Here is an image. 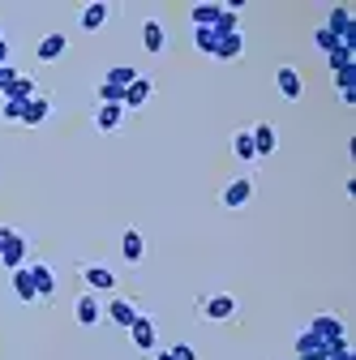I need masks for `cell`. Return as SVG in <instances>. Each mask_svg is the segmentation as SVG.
I'll use <instances>...</instances> for the list:
<instances>
[{
	"label": "cell",
	"instance_id": "cell-10",
	"mask_svg": "<svg viewBox=\"0 0 356 360\" xmlns=\"http://www.w3.org/2000/svg\"><path fill=\"white\" fill-rule=\"evenodd\" d=\"M73 313H77V326H99L103 304H99V296H95V292H82V296H77V304H73Z\"/></svg>",
	"mask_w": 356,
	"mask_h": 360
},
{
	"label": "cell",
	"instance_id": "cell-9",
	"mask_svg": "<svg viewBox=\"0 0 356 360\" xmlns=\"http://www.w3.org/2000/svg\"><path fill=\"white\" fill-rule=\"evenodd\" d=\"M275 86H279V95H284L288 103H296V99L305 95V82H300V69H292V65H279V73H275Z\"/></svg>",
	"mask_w": 356,
	"mask_h": 360
},
{
	"label": "cell",
	"instance_id": "cell-2",
	"mask_svg": "<svg viewBox=\"0 0 356 360\" xmlns=\"http://www.w3.org/2000/svg\"><path fill=\"white\" fill-rule=\"evenodd\" d=\"M129 339H133V347H138V352H155L159 347V326H155L151 313H138V318H133Z\"/></svg>",
	"mask_w": 356,
	"mask_h": 360
},
{
	"label": "cell",
	"instance_id": "cell-19",
	"mask_svg": "<svg viewBox=\"0 0 356 360\" xmlns=\"http://www.w3.org/2000/svg\"><path fill=\"white\" fill-rule=\"evenodd\" d=\"M48 116H52V95H43V90H39V95L26 103V116H22V124H43Z\"/></svg>",
	"mask_w": 356,
	"mask_h": 360
},
{
	"label": "cell",
	"instance_id": "cell-13",
	"mask_svg": "<svg viewBox=\"0 0 356 360\" xmlns=\"http://www.w3.org/2000/svg\"><path fill=\"white\" fill-rule=\"evenodd\" d=\"M249 138H253V155L262 159V155H275V146H279V133H275V124H253L249 129Z\"/></svg>",
	"mask_w": 356,
	"mask_h": 360
},
{
	"label": "cell",
	"instance_id": "cell-20",
	"mask_svg": "<svg viewBox=\"0 0 356 360\" xmlns=\"http://www.w3.org/2000/svg\"><path fill=\"white\" fill-rule=\"evenodd\" d=\"M13 275V296L22 300V304H34L39 300V292H34V279H30V270L22 266V270H9Z\"/></svg>",
	"mask_w": 356,
	"mask_h": 360
},
{
	"label": "cell",
	"instance_id": "cell-4",
	"mask_svg": "<svg viewBox=\"0 0 356 360\" xmlns=\"http://www.w3.org/2000/svg\"><path fill=\"white\" fill-rule=\"evenodd\" d=\"M253 193H258L253 180H249V176H236L232 185H228L224 193H219V202H224L228 210H241V206H249V202H253Z\"/></svg>",
	"mask_w": 356,
	"mask_h": 360
},
{
	"label": "cell",
	"instance_id": "cell-8",
	"mask_svg": "<svg viewBox=\"0 0 356 360\" xmlns=\"http://www.w3.org/2000/svg\"><path fill=\"white\" fill-rule=\"evenodd\" d=\"M309 330H314L318 339H348V322L339 318V313H318V318L309 322Z\"/></svg>",
	"mask_w": 356,
	"mask_h": 360
},
{
	"label": "cell",
	"instance_id": "cell-5",
	"mask_svg": "<svg viewBox=\"0 0 356 360\" xmlns=\"http://www.w3.org/2000/svg\"><path fill=\"white\" fill-rule=\"evenodd\" d=\"M26 270H30V279H34V292H39V300H52L56 296V270L48 266V262H26Z\"/></svg>",
	"mask_w": 356,
	"mask_h": 360
},
{
	"label": "cell",
	"instance_id": "cell-32",
	"mask_svg": "<svg viewBox=\"0 0 356 360\" xmlns=\"http://www.w3.org/2000/svg\"><path fill=\"white\" fill-rule=\"evenodd\" d=\"M335 90H356V65H348V69L335 73Z\"/></svg>",
	"mask_w": 356,
	"mask_h": 360
},
{
	"label": "cell",
	"instance_id": "cell-11",
	"mask_svg": "<svg viewBox=\"0 0 356 360\" xmlns=\"http://www.w3.org/2000/svg\"><path fill=\"white\" fill-rule=\"evenodd\" d=\"M120 257H125L129 266H142V257H146V240H142L138 228H125V236H120Z\"/></svg>",
	"mask_w": 356,
	"mask_h": 360
},
{
	"label": "cell",
	"instance_id": "cell-24",
	"mask_svg": "<svg viewBox=\"0 0 356 360\" xmlns=\"http://www.w3.org/2000/svg\"><path fill=\"white\" fill-rule=\"evenodd\" d=\"M232 155H236L241 163H258V155H253V138H249V129H241L236 138H232Z\"/></svg>",
	"mask_w": 356,
	"mask_h": 360
},
{
	"label": "cell",
	"instance_id": "cell-7",
	"mask_svg": "<svg viewBox=\"0 0 356 360\" xmlns=\"http://www.w3.org/2000/svg\"><path fill=\"white\" fill-rule=\"evenodd\" d=\"M26 262H30V240L22 232H13V240L5 245V253H0V266H5V270H22Z\"/></svg>",
	"mask_w": 356,
	"mask_h": 360
},
{
	"label": "cell",
	"instance_id": "cell-37",
	"mask_svg": "<svg viewBox=\"0 0 356 360\" xmlns=\"http://www.w3.org/2000/svg\"><path fill=\"white\" fill-rule=\"evenodd\" d=\"M0 39H5V30H0Z\"/></svg>",
	"mask_w": 356,
	"mask_h": 360
},
{
	"label": "cell",
	"instance_id": "cell-28",
	"mask_svg": "<svg viewBox=\"0 0 356 360\" xmlns=\"http://www.w3.org/2000/svg\"><path fill=\"white\" fill-rule=\"evenodd\" d=\"M133 77H138V69H129V65H116V69H108V77H103V82L125 90V86H133Z\"/></svg>",
	"mask_w": 356,
	"mask_h": 360
},
{
	"label": "cell",
	"instance_id": "cell-18",
	"mask_svg": "<svg viewBox=\"0 0 356 360\" xmlns=\"http://www.w3.org/2000/svg\"><path fill=\"white\" fill-rule=\"evenodd\" d=\"M108 318H112L116 326H125V330H129V326H133V318H138V309H133V300H125V296H112V300H108Z\"/></svg>",
	"mask_w": 356,
	"mask_h": 360
},
{
	"label": "cell",
	"instance_id": "cell-15",
	"mask_svg": "<svg viewBox=\"0 0 356 360\" xmlns=\"http://www.w3.org/2000/svg\"><path fill=\"white\" fill-rule=\"evenodd\" d=\"M125 124V108L120 103H99V112H95V129L99 133H116Z\"/></svg>",
	"mask_w": 356,
	"mask_h": 360
},
{
	"label": "cell",
	"instance_id": "cell-29",
	"mask_svg": "<svg viewBox=\"0 0 356 360\" xmlns=\"http://www.w3.org/2000/svg\"><path fill=\"white\" fill-rule=\"evenodd\" d=\"M22 116H26V103H22V99H5V103H0V120L22 124Z\"/></svg>",
	"mask_w": 356,
	"mask_h": 360
},
{
	"label": "cell",
	"instance_id": "cell-36",
	"mask_svg": "<svg viewBox=\"0 0 356 360\" xmlns=\"http://www.w3.org/2000/svg\"><path fill=\"white\" fill-rule=\"evenodd\" d=\"M155 360H172V352H155Z\"/></svg>",
	"mask_w": 356,
	"mask_h": 360
},
{
	"label": "cell",
	"instance_id": "cell-27",
	"mask_svg": "<svg viewBox=\"0 0 356 360\" xmlns=\"http://www.w3.org/2000/svg\"><path fill=\"white\" fill-rule=\"evenodd\" d=\"M326 65H331V73H339V69H348V65H356V48H343V43H339V48L326 56Z\"/></svg>",
	"mask_w": 356,
	"mask_h": 360
},
{
	"label": "cell",
	"instance_id": "cell-30",
	"mask_svg": "<svg viewBox=\"0 0 356 360\" xmlns=\"http://www.w3.org/2000/svg\"><path fill=\"white\" fill-rule=\"evenodd\" d=\"M314 48H318V52H326V56H331V52H335V48H339V39H335V34H331V30H326V26H318V30H314Z\"/></svg>",
	"mask_w": 356,
	"mask_h": 360
},
{
	"label": "cell",
	"instance_id": "cell-34",
	"mask_svg": "<svg viewBox=\"0 0 356 360\" xmlns=\"http://www.w3.org/2000/svg\"><path fill=\"white\" fill-rule=\"evenodd\" d=\"M172 352V360H198V352L189 347V343H176V347H167Z\"/></svg>",
	"mask_w": 356,
	"mask_h": 360
},
{
	"label": "cell",
	"instance_id": "cell-12",
	"mask_svg": "<svg viewBox=\"0 0 356 360\" xmlns=\"http://www.w3.org/2000/svg\"><path fill=\"white\" fill-rule=\"evenodd\" d=\"M65 48H69V39H65L61 30H52V34H43V39H39V52H34V56H39L43 65H56V60L65 56Z\"/></svg>",
	"mask_w": 356,
	"mask_h": 360
},
{
	"label": "cell",
	"instance_id": "cell-31",
	"mask_svg": "<svg viewBox=\"0 0 356 360\" xmlns=\"http://www.w3.org/2000/svg\"><path fill=\"white\" fill-rule=\"evenodd\" d=\"M99 103H125V90H120V86L99 82Z\"/></svg>",
	"mask_w": 356,
	"mask_h": 360
},
{
	"label": "cell",
	"instance_id": "cell-23",
	"mask_svg": "<svg viewBox=\"0 0 356 360\" xmlns=\"http://www.w3.org/2000/svg\"><path fill=\"white\" fill-rule=\"evenodd\" d=\"M309 352H322V356H326V339H318L314 330L305 326V330L296 335V356H309Z\"/></svg>",
	"mask_w": 356,
	"mask_h": 360
},
{
	"label": "cell",
	"instance_id": "cell-1",
	"mask_svg": "<svg viewBox=\"0 0 356 360\" xmlns=\"http://www.w3.org/2000/svg\"><path fill=\"white\" fill-rule=\"evenodd\" d=\"M339 43H343V48H356V18H352V9L348 5H335L331 13H326V22H322Z\"/></svg>",
	"mask_w": 356,
	"mask_h": 360
},
{
	"label": "cell",
	"instance_id": "cell-33",
	"mask_svg": "<svg viewBox=\"0 0 356 360\" xmlns=\"http://www.w3.org/2000/svg\"><path fill=\"white\" fill-rule=\"evenodd\" d=\"M13 82H18V69H13V65H5V69H0V95H9Z\"/></svg>",
	"mask_w": 356,
	"mask_h": 360
},
{
	"label": "cell",
	"instance_id": "cell-26",
	"mask_svg": "<svg viewBox=\"0 0 356 360\" xmlns=\"http://www.w3.org/2000/svg\"><path fill=\"white\" fill-rule=\"evenodd\" d=\"M219 9H224V5H193V9H189V22H193V26H215Z\"/></svg>",
	"mask_w": 356,
	"mask_h": 360
},
{
	"label": "cell",
	"instance_id": "cell-25",
	"mask_svg": "<svg viewBox=\"0 0 356 360\" xmlns=\"http://www.w3.org/2000/svg\"><path fill=\"white\" fill-rule=\"evenodd\" d=\"M193 43H198V52L215 56V48H219V34H215L210 26H193Z\"/></svg>",
	"mask_w": 356,
	"mask_h": 360
},
{
	"label": "cell",
	"instance_id": "cell-16",
	"mask_svg": "<svg viewBox=\"0 0 356 360\" xmlns=\"http://www.w3.org/2000/svg\"><path fill=\"white\" fill-rule=\"evenodd\" d=\"M108 18H112V5H103V0H95V5H86L82 9V30H103L108 26Z\"/></svg>",
	"mask_w": 356,
	"mask_h": 360
},
{
	"label": "cell",
	"instance_id": "cell-35",
	"mask_svg": "<svg viewBox=\"0 0 356 360\" xmlns=\"http://www.w3.org/2000/svg\"><path fill=\"white\" fill-rule=\"evenodd\" d=\"M13 232H18V228H13V223H0V253H5V245L13 240Z\"/></svg>",
	"mask_w": 356,
	"mask_h": 360
},
{
	"label": "cell",
	"instance_id": "cell-17",
	"mask_svg": "<svg viewBox=\"0 0 356 360\" xmlns=\"http://www.w3.org/2000/svg\"><path fill=\"white\" fill-rule=\"evenodd\" d=\"M142 43H146V52H163L167 48V30H163L159 18H146L142 22Z\"/></svg>",
	"mask_w": 356,
	"mask_h": 360
},
{
	"label": "cell",
	"instance_id": "cell-14",
	"mask_svg": "<svg viewBox=\"0 0 356 360\" xmlns=\"http://www.w3.org/2000/svg\"><path fill=\"white\" fill-rule=\"evenodd\" d=\"M82 279L91 292H116V270L108 266H82Z\"/></svg>",
	"mask_w": 356,
	"mask_h": 360
},
{
	"label": "cell",
	"instance_id": "cell-3",
	"mask_svg": "<svg viewBox=\"0 0 356 360\" xmlns=\"http://www.w3.org/2000/svg\"><path fill=\"white\" fill-rule=\"evenodd\" d=\"M198 313H202V318H210V322H228L232 313H236V300L228 292H215V296H202L198 300Z\"/></svg>",
	"mask_w": 356,
	"mask_h": 360
},
{
	"label": "cell",
	"instance_id": "cell-21",
	"mask_svg": "<svg viewBox=\"0 0 356 360\" xmlns=\"http://www.w3.org/2000/svg\"><path fill=\"white\" fill-rule=\"evenodd\" d=\"M245 56V34H224L215 48V60H241Z\"/></svg>",
	"mask_w": 356,
	"mask_h": 360
},
{
	"label": "cell",
	"instance_id": "cell-6",
	"mask_svg": "<svg viewBox=\"0 0 356 360\" xmlns=\"http://www.w3.org/2000/svg\"><path fill=\"white\" fill-rule=\"evenodd\" d=\"M151 95H155V82L146 77V73H138V77H133V86H125V112H133V108H146L151 103Z\"/></svg>",
	"mask_w": 356,
	"mask_h": 360
},
{
	"label": "cell",
	"instance_id": "cell-22",
	"mask_svg": "<svg viewBox=\"0 0 356 360\" xmlns=\"http://www.w3.org/2000/svg\"><path fill=\"white\" fill-rule=\"evenodd\" d=\"M34 95H39V82H34V77H26V73H18V82H13V90H9L5 99H22V103H30Z\"/></svg>",
	"mask_w": 356,
	"mask_h": 360
}]
</instances>
